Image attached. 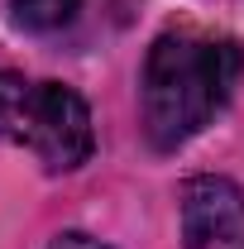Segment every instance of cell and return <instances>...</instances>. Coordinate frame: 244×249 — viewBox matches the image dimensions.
<instances>
[{
	"instance_id": "obj_5",
	"label": "cell",
	"mask_w": 244,
	"mask_h": 249,
	"mask_svg": "<svg viewBox=\"0 0 244 249\" xmlns=\"http://www.w3.org/2000/svg\"><path fill=\"white\" fill-rule=\"evenodd\" d=\"M48 249H110V245H101V240H91V235H82V230H62L58 240Z\"/></svg>"
},
{
	"instance_id": "obj_1",
	"label": "cell",
	"mask_w": 244,
	"mask_h": 249,
	"mask_svg": "<svg viewBox=\"0 0 244 249\" xmlns=\"http://www.w3.org/2000/svg\"><path fill=\"white\" fill-rule=\"evenodd\" d=\"M240 67H244V58H240L235 38L196 34V29L158 34L149 58H144V77H139L149 144L173 154L192 134H201L230 106Z\"/></svg>"
},
{
	"instance_id": "obj_4",
	"label": "cell",
	"mask_w": 244,
	"mask_h": 249,
	"mask_svg": "<svg viewBox=\"0 0 244 249\" xmlns=\"http://www.w3.org/2000/svg\"><path fill=\"white\" fill-rule=\"evenodd\" d=\"M10 10H15V24L48 34V29H62L82 10V0H10Z\"/></svg>"
},
{
	"instance_id": "obj_3",
	"label": "cell",
	"mask_w": 244,
	"mask_h": 249,
	"mask_svg": "<svg viewBox=\"0 0 244 249\" xmlns=\"http://www.w3.org/2000/svg\"><path fill=\"white\" fill-rule=\"evenodd\" d=\"M182 249H244V192L230 178L182 182Z\"/></svg>"
},
{
	"instance_id": "obj_2",
	"label": "cell",
	"mask_w": 244,
	"mask_h": 249,
	"mask_svg": "<svg viewBox=\"0 0 244 249\" xmlns=\"http://www.w3.org/2000/svg\"><path fill=\"white\" fill-rule=\"evenodd\" d=\"M0 139L29 149L48 173H72L96 149L87 101L62 82H29L24 72H0Z\"/></svg>"
}]
</instances>
